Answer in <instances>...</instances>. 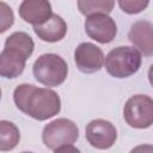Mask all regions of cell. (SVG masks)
<instances>
[{
    "mask_svg": "<svg viewBox=\"0 0 153 153\" xmlns=\"http://www.w3.org/2000/svg\"><path fill=\"white\" fill-rule=\"evenodd\" d=\"M22 153H33V152H22Z\"/></svg>",
    "mask_w": 153,
    "mask_h": 153,
    "instance_id": "19",
    "label": "cell"
},
{
    "mask_svg": "<svg viewBox=\"0 0 153 153\" xmlns=\"http://www.w3.org/2000/svg\"><path fill=\"white\" fill-rule=\"evenodd\" d=\"M85 31L90 38L105 44L116 37L117 26L115 20L108 14H92L86 17Z\"/></svg>",
    "mask_w": 153,
    "mask_h": 153,
    "instance_id": "7",
    "label": "cell"
},
{
    "mask_svg": "<svg viewBox=\"0 0 153 153\" xmlns=\"http://www.w3.org/2000/svg\"><path fill=\"white\" fill-rule=\"evenodd\" d=\"M149 1L148 0H120L118 6L121 10L128 14H136L142 12L147 6Z\"/></svg>",
    "mask_w": 153,
    "mask_h": 153,
    "instance_id": "15",
    "label": "cell"
},
{
    "mask_svg": "<svg viewBox=\"0 0 153 153\" xmlns=\"http://www.w3.org/2000/svg\"><path fill=\"white\" fill-rule=\"evenodd\" d=\"M123 118L131 128H149L153 123L152 98L147 94L131 96L123 108Z\"/></svg>",
    "mask_w": 153,
    "mask_h": 153,
    "instance_id": "5",
    "label": "cell"
},
{
    "mask_svg": "<svg viewBox=\"0 0 153 153\" xmlns=\"http://www.w3.org/2000/svg\"><path fill=\"white\" fill-rule=\"evenodd\" d=\"M85 136L88 143L97 149H108L117 140L116 127L102 118L92 120L85 128Z\"/></svg>",
    "mask_w": 153,
    "mask_h": 153,
    "instance_id": "6",
    "label": "cell"
},
{
    "mask_svg": "<svg viewBox=\"0 0 153 153\" xmlns=\"http://www.w3.org/2000/svg\"><path fill=\"white\" fill-rule=\"evenodd\" d=\"M0 99H1V88H0Z\"/></svg>",
    "mask_w": 153,
    "mask_h": 153,
    "instance_id": "20",
    "label": "cell"
},
{
    "mask_svg": "<svg viewBox=\"0 0 153 153\" xmlns=\"http://www.w3.org/2000/svg\"><path fill=\"white\" fill-rule=\"evenodd\" d=\"M27 59L29 57L22 51L11 47H5L0 53V76L7 79L19 76L25 68Z\"/></svg>",
    "mask_w": 153,
    "mask_h": 153,
    "instance_id": "10",
    "label": "cell"
},
{
    "mask_svg": "<svg viewBox=\"0 0 153 153\" xmlns=\"http://www.w3.org/2000/svg\"><path fill=\"white\" fill-rule=\"evenodd\" d=\"M79 139L78 126L68 118H56L44 126L42 141L49 149L72 145Z\"/></svg>",
    "mask_w": 153,
    "mask_h": 153,
    "instance_id": "4",
    "label": "cell"
},
{
    "mask_svg": "<svg viewBox=\"0 0 153 153\" xmlns=\"http://www.w3.org/2000/svg\"><path fill=\"white\" fill-rule=\"evenodd\" d=\"M142 56L134 47H117L109 51L104 59L106 72L114 78H128L135 74L141 66Z\"/></svg>",
    "mask_w": 153,
    "mask_h": 153,
    "instance_id": "2",
    "label": "cell"
},
{
    "mask_svg": "<svg viewBox=\"0 0 153 153\" xmlns=\"http://www.w3.org/2000/svg\"><path fill=\"white\" fill-rule=\"evenodd\" d=\"M13 100L22 112L37 121L51 118L61 110V99L55 91L32 84L18 85L13 92Z\"/></svg>",
    "mask_w": 153,
    "mask_h": 153,
    "instance_id": "1",
    "label": "cell"
},
{
    "mask_svg": "<svg viewBox=\"0 0 153 153\" xmlns=\"http://www.w3.org/2000/svg\"><path fill=\"white\" fill-rule=\"evenodd\" d=\"M104 54L99 47L93 43H80L74 50V62L82 73H94L102 69L104 65Z\"/></svg>",
    "mask_w": 153,
    "mask_h": 153,
    "instance_id": "8",
    "label": "cell"
},
{
    "mask_svg": "<svg viewBox=\"0 0 153 153\" xmlns=\"http://www.w3.org/2000/svg\"><path fill=\"white\" fill-rule=\"evenodd\" d=\"M128 38L136 50L146 56L153 54V26L147 20H137L130 26Z\"/></svg>",
    "mask_w": 153,
    "mask_h": 153,
    "instance_id": "11",
    "label": "cell"
},
{
    "mask_svg": "<svg viewBox=\"0 0 153 153\" xmlns=\"http://www.w3.org/2000/svg\"><path fill=\"white\" fill-rule=\"evenodd\" d=\"M14 23L12 8L4 1H0V33L7 31Z\"/></svg>",
    "mask_w": 153,
    "mask_h": 153,
    "instance_id": "16",
    "label": "cell"
},
{
    "mask_svg": "<svg viewBox=\"0 0 153 153\" xmlns=\"http://www.w3.org/2000/svg\"><path fill=\"white\" fill-rule=\"evenodd\" d=\"M18 11L22 19L33 26L44 24L53 14L50 2L45 0H24Z\"/></svg>",
    "mask_w": 153,
    "mask_h": 153,
    "instance_id": "9",
    "label": "cell"
},
{
    "mask_svg": "<svg viewBox=\"0 0 153 153\" xmlns=\"http://www.w3.org/2000/svg\"><path fill=\"white\" fill-rule=\"evenodd\" d=\"M35 79L48 87L61 85L68 75L67 62L57 54L48 53L41 55L32 66Z\"/></svg>",
    "mask_w": 153,
    "mask_h": 153,
    "instance_id": "3",
    "label": "cell"
},
{
    "mask_svg": "<svg viewBox=\"0 0 153 153\" xmlns=\"http://www.w3.org/2000/svg\"><path fill=\"white\" fill-rule=\"evenodd\" d=\"M129 153H153V146L149 143L139 145V146L134 147Z\"/></svg>",
    "mask_w": 153,
    "mask_h": 153,
    "instance_id": "17",
    "label": "cell"
},
{
    "mask_svg": "<svg viewBox=\"0 0 153 153\" xmlns=\"http://www.w3.org/2000/svg\"><path fill=\"white\" fill-rule=\"evenodd\" d=\"M81 14L88 17L92 14H108L112 11L115 2L111 0H79L76 2Z\"/></svg>",
    "mask_w": 153,
    "mask_h": 153,
    "instance_id": "14",
    "label": "cell"
},
{
    "mask_svg": "<svg viewBox=\"0 0 153 153\" xmlns=\"http://www.w3.org/2000/svg\"><path fill=\"white\" fill-rule=\"evenodd\" d=\"M35 33L39 39L49 43H55L61 41L67 33V24L61 16L51 14V17L42 25L33 26Z\"/></svg>",
    "mask_w": 153,
    "mask_h": 153,
    "instance_id": "12",
    "label": "cell"
},
{
    "mask_svg": "<svg viewBox=\"0 0 153 153\" xmlns=\"http://www.w3.org/2000/svg\"><path fill=\"white\" fill-rule=\"evenodd\" d=\"M54 153H81V152L76 147L72 145H67V146H62V147L54 149Z\"/></svg>",
    "mask_w": 153,
    "mask_h": 153,
    "instance_id": "18",
    "label": "cell"
},
{
    "mask_svg": "<svg viewBox=\"0 0 153 153\" xmlns=\"http://www.w3.org/2000/svg\"><path fill=\"white\" fill-rule=\"evenodd\" d=\"M20 140L18 127L10 121H0V152H8L17 147Z\"/></svg>",
    "mask_w": 153,
    "mask_h": 153,
    "instance_id": "13",
    "label": "cell"
}]
</instances>
